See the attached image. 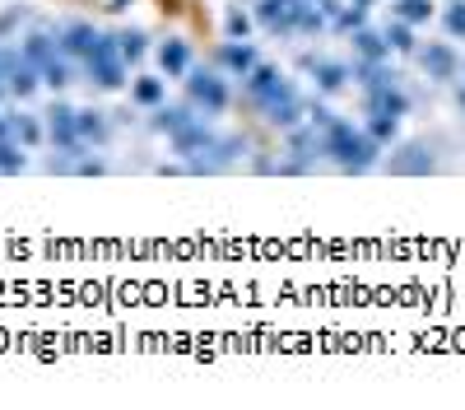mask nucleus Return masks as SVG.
<instances>
[{"label": "nucleus", "mask_w": 465, "mask_h": 410, "mask_svg": "<svg viewBox=\"0 0 465 410\" xmlns=\"http://www.w3.org/2000/svg\"><path fill=\"white\" fill-rule=\"evenodd\" d=\"M247 98L265 112V122H270V126H293V122H298V112H302L293 85L284 80L275 65H261V61H256L252 75H247Z\"/></svg>", "instance_id": "f257e3e1"}, {"label": "nucleus", "mask_w": 465, "mask_h": 410, "mask_svg": "<svg viewBox=\"0 0 465 410\" xmlns=\"http://www.w3.org/2000/svg\"><path fill=\"white\" fill-rule=\"evenodd\" d=\"M322 149H326L335 164H344V168H368L372 155H377V145L363 131H354L349 122H331L326 135H322Z\"/></svg>", "instance_id": "f03ea898"}, {"label": "nucleus", "mask_w": 465, "mask_h": 410, "mask_svg": "<svg viewBox=\"0 0 465 410\" xmlns=\"http://www.w3.org/2000/svg\"><path fill=\"white\" fill-rule=\"evenodd\" d=\"M89 61V80L103 89H122L126 85V56L116 52V37H98V47L84 56Z\"/></svg>", "instance_id": "7ed1b4c3"}, {"label": "nucleus", "mask_w": 465, "mask_h": 410, "mask_svg": "<svg viewBox=\"0 0 465 410\" xmlns=\"http://www.w3.org/2000/svg\"><path fill=\"white\" fill-rule=\"evenodd\" d=\"M47 135L52 145L61 149V155H84V135H80V112H74L70 103H56L47 112Z\"/></svg>", "instance_id": "20e7f679"}, {"label": "nucleus", "mask_w": 465, "mask_h": 410, "mask_svg": "<svg viewBox=\"0 0 465 410\" xmlns=\"http://www.w3.org/2000/svg\"><path fill=\"white\" fill-rule=\"evenodd\" d=\"M186 94L205 112H223L228 107V85H223L219 70H186Z\"/></svg>", "instance_id": "39448f33"}, {"label": "nucleus", "mask_w": 465, "mask_h": 410, "mask_svg": "<svg viewBox=\"0 0 465 410\" xmlns=\"http://www.w3.org/2000/svg\"><path fill=\"white\" fill-rule=\"evenodd\" d=\"M298 10H302V0H261L256 19H261L270 33H293V28H298Z\"/></svg>", "instance_id": "423d86ee"}, {"label": "nucleus", "mask_w": 465, "mask_h": 410, "mask_svg": "<svg viewBox=\"0 0 465 410\" xmlns=\"http://www.w3.org/2000/svg\"><path fill=\"white\" fill-rule=\"evenodd\" d=\"M219 65L223 70H232V75H252V65H256V47L247 43V37H228V43L219 47Z\"/></svg>", "instance_id": "0eeeda50"}, {"label": "nucleus", "mask_w": 465, "mask_h": 410, "mask_svg": "<svg viewBox=\"0 0 465 410\" xmlns=\"http://www.w3.org/2000/svg\"><path fill=\"white\" fill-rule=\"evenodd\" d=\"M5 85H10V94H15V98H28L37 85H43V70L28 65L24 56H10V65H5Z\"/></svg>", "instance_id": "6e6552de"}, {"label": "nucleus", "mask_w": 465, "mask_h": 410, "mask_svg": "<svg viewBox=\"0 0 465 410\" xmlns=\"http://www.w3.org/2000/svg\"><path fill=\"white\" fill-rule=\"evenodd\" d=\"M98 37H103V33H98L94 24H65V28H61V47H65L70 56H89V52L98 47Z\"/></svg>", "instance_id": "1a4fd4ad"}, {"label": "nucleus", "mask_w": 465, "mask_h": 410, "mask_svg": "<svg viewBox=\"0 0 465 410\" xmlns=\"http://www.w3.org/2000/svg\"><path fill=\"white\" fill-rule=\"evenodd\" d=\"M19 56H24L28 65H37V70L52 65V61H56V43H52V33H28V37H24V47H19Z\"/></svg>", "instance_id": "9d476101"}, {"label": "nucleus", "mask_w": 465, "mask_h": 410, "mask_svg": "<svg viewBox=\"0 0 465 410\" xmlns=\"http://www.w3.org/2000/svg\"><path fill=\"white\" fill-rule=\"evenodd\" d=\"M191 122H201V117H191V107H159V112H153V126H159L163 135H177V131H186Z\"/></svg>", "instance_id": "9b49d317"}, {"label": "nucleus", "mask_w": 465, "mask_h": 410, "mask_svg": "<svg viewBox=\"0 0 465 410\" xmlns=\"http://www.w3.org/2000/svg\"><path fill=\"white\" fill-rule=\"evenodd\" d=\"M159 65H163V75H186L191 70V52H186L182 37H173V43L159 47Z\"/></svg>", "instance_id": "f8f14e48"}, {"label": "nucleus", "mask_w": 465, "mask_h": 410, "mask_svg": "<svg viewBox=\"0 0 465 410\" xmlns=\"http://www.w3.org/2000/svg\"><path fill=\"white\" fill-rule=\"evenodd\" d=\"M302 65L317 75V85H322V89H340V85L349 80V70H344V65H335V61H317V56H307Z\"/></svg>", "instance_id": "ddd939ff"}, {"label": "nucleus", "mask_w": 465, "mask_h": 410, "mask_svg": "<svg viewBox=\"0 0 465 410\" xmlns=\"http://www.w3.org/2000/svg\"><path fill=\"white\" fill-rule=\"evenodd\" d=\"M15 140H19L24 149L43 145V122H37V117H28V112H15Z\"/></svg>", "instance_id": "4468645a"}, {"label": "nucleus", "mask_w": 465, "mask_h": 410, "mask_svg": "<svg viewBox=\"0 0 465 410\" xmlns=\"http://www.w3.org/2000/svg\"><path fill=\"white\" fill-rule=\"evenodd\" d=\"M144 43H149V37L140 28H122V33H116V52H122L126 61H140L144 56Z\"/></svg>", "instance_id": "2eb2a0df"}, {"label": "nucleus", "mask_w": 465, "mask_h": 410, "mask_svg": "<svg viewBox=\"0 0 465 410\" xmlns=\"http://www.w3.org/2000/svg\"><path fill=\"white\" fill-rule=\"evenodd\" d=\"M24 145L19 140H0V177H5V173H24Z\"/></svg>", "instance_id": "dca6fc26"}, {"label": "nucleus", "mask_w": 465, "mask_h": 410, "mask_svg": "<svg viewBox=\"0 0 465 410\" xmlns=\"http://www.w3.org/2000/svg\"><path fill=\"white\" fill-rule=\"evenodd\" d=\"M423 65H429L438 80H447V75L456 70V56H451V47H429V52H423Z\"/></svg>", "instance_id": "f3484780"}, {"label": "nucleus", "mask_w": 465, "mask_h": 410, "mask_svg": "<svg viewBox=\"0 0 465 410\" xmlns=\"http://www.w3.org/2000/svg\"><path fill=\"white\" fill-rule=\"evenodd\" d=\"M80 135H84V145H103V140H107L103 112H80Z\"/></svg>", "instance_id": "a211bd4d"}, {"label": "nucleus", "mask_w": 465, "mask_h": 410, "mask_svg": "<svg viewBox=\"0 0 465 410\" xmlns=\"http://www.w3.org/2000/svg\"><path fill=\"white\" fill-rule=\"evenodd\" d=\"M135 103H163V80H153V75H144V80H135Z\"/></svg>", "instance_id": "6ab92c4d"}, {"label": "nucleus", "mask_w": 465, "mask_h": 410, "mask_svg": "<svg viewBox=\"0 0 465 410\" xmlns=\"http://www.w3.org/2000/svg\"><path fill=\"white\" fill-rule=\"evenodd\" d=\"M43 80H47L52 89H65V85H70V65H65V61L56 56L52 65H43Z\"/></svg>", "instance_id": "aec40b11"}, {"label": "nucleus", "mask_w": 465, "mask_h": 410, "mask_svg": "<svg viewBox=\"0 0 465 410\" xmlns=\"http://www.w3.org/2000/svg\"><path fill=\"white\" fill-rule=\"evenodd\" d=\"M322 24H326V10H312V5L298 10V28H302V33H317Z\"/></svg>", "instance_id": "412c9836"}, {"label": "nucleus", "mask_w": 465, "mask_h": 410, "mask_svg": "<svg viewBox=\"0 0 465 410\" xmlns=\"http://www.w3.org/2000/svg\"><path fill=\"white\" fill-rule=\"evenodd\" d=\"M354 43H359V52H363V56H381V52H386V43H381L377 33H359Z\"/></svg>", "instance_id": "4be33fe9"}, {"label": "nucleus", "mask_w": 465, "mask_h": 410, "mask_svg": "<svg viewBox=\"0 0 465 410\" xmlns=\"http://www.w3.org/2000/svg\"><path fill=\"white\" fill-rule=\"evenodd\" d=\"M429 10H433L429 0H401V15L405 19H429Z\"/></svg>", "instance_id": "5701e85b"}, {"label": "nucleus", "mask_w": 465, "mask_h": 410, "mask_svg": "<svg viewBox=\"0 0 465 410\" xmlns=\"http://www.w3.org/2000/svg\"><path fill=\"white\" fill-rule=\"evenodd\" d=\"M247 28H252V19H247L242 10H232V15H228V37H247Z\"/></svg>", "instance_id": "b1692460"}, {"label": "nucleus", "mask_w": 465, "mask_h": 410, "mask_svg": "<svg viewBox=\"0 0 465 410\" xmlns=\"http://www.w3.org/2000/svg\"><path fill=\"white\" fill-rule=\"evenodd\" d=\"M447 28H451L456 37L465 33V0H460V5H451V10H447Z\"/></svg>", "instance_id": "393cba45"}, {"label": "nucleus", "mask_w": 465, "mask_h": 410, "mask_svg": "<svg viewBox=\"0 0 465 410\" xmlns=\"http://www.w3.org/2000/svg\"><path fill=\"white\" fill-rule=\"evenodd\" d=\"M386 43L401 47V52H405V47H414V43H410V28H386Z\"/></svg>", "instance_id": "a878e982"}, {"label": "nucleus", "mask_w": 465, "mask_h": 410, "mask_svg": "<svg viewBox=\"0 0 465 410\" xmlns=\"http://www.w3.org/2000/svg\"><path fill=\"white\" fill-rule=\"evenodd\" d=\"M0 140H15V112H0Z\"/></svg>", "instance_id": "bb28decb"}, {"label": "nucleus", "mask_w": 465, "mask_h": 410, "mask_svg": "<svg viewBox=\"0 0 465 410\" xmlns=\"http://www.w3.org/2000/svg\"><path fill=\"white\" fill-rule=\"evenodd\" d=\"M359 19H363V10H344V15H340V28H354Z\"/></svg>", "instance_id": "cd10ccee"}, {"label": "nucleus", "mask_w": 465, "mask_h": 410, "mask_svg": "<svg viewBox=\"0 0 465 410\" xmlns=\"http://www.w3.org/2000/svg\"><path fill=\"white\" fill-rule=\"evenodd\" d=\"M5 65H10V56H5V52H0V75H5Z\"/></svg>", "instance_id": "c85d7f7f"}, {"label": "nucleus", "mask_w": 465, "mask_h": 410, "mask_svg": "<svg viewBox=\"0 0 465 410\" xmlns=\"http://www.w3.org/2000/svg\"><path fill=\"white\" fill-rule=\"evenodd\" d=\"M460 107H465V89H460Z\"/></svg>", "instance_id": "c756f323"}]
</instances>
